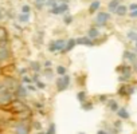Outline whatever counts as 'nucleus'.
<instances>
[{
  "mask_svg": "<svg viewBox=\"0 0 137 134\" xmlns=\"http://www.w3.org/2000/svg\"><path fill=\"white\" fill-rule=\"evenodd\" d=\"M14 101V94L10 91V89L3 87L0 89V106H7Z\"/></svg>",
  "mask_w": 137,
  "mask_h": 134,
  "instance_id": "nucleus-1",
  "label": "nucleus"
},
{
  "mask_svg": "<svg viewBox=\"0 0 137 134\" xmlns=\"http://www.w3.org/2000/svg\"><path fill=\"white\" fill-rule=\"evenodd\" d=\"M66 40H63V39H59V40H54L50 43L48 46V51L50 52H55V51H63L64 47H66Z\"/></svg>",
  "mask_w": 137,
  "mask_h": 134,
  "instance_id": "nucleus-2",
  "label": "nucleus"
},
{
  "mask_svg": "<svg viewBox=\"0 0 137 134\" xmlns=\"http://www.w3.org/2000/svg\"><path fill=\"white\" fill-rule=\"evenodd\" d=\"M109 19H110V15L108 12H98L97 13V16H95V22H97V24L98 26H103Z\"/></svg>",
  "mask_w": 137,
  "mask_h": 134,
  "instance_id": "nucleus-3",
  "label": "nucleus"
},
{
  "mask_svg": "<svg viewBox=\"0 0 137 134\" xmlns=\"http://www.w3.org/2000/svg\"><path fill=\"white\" fill-rule=\"evenodd\" d=\"M69 11V5L67 3H62L59 5L54 7V8L50 10V13H54V15H59V13H63V12H67Z\"/></svg>",
  "mask_w": 137,
  "mask_h": 134,
  "instance_id": "nucleus-4",
  "label": "nucleus"
},
{
  "mask_svg": "<svg viewBox=\"0 0 137 134\" xmlns=\"http://www.w3.org/2000/svg\"><path fill=\"white\" fill-rule=\"evenodd\" d=\"M11 106L14 107V110H16V111H26V110H28V107L23 103L22 101H19V99H15V101H12L11 102Z\"/></svg>",
  "mask_w": 137,
  "mask_h": 134,
  "instance_id": "nucleus-5",
  "label": "nucleus"
},
{
  "mask_svg": "<svg viewBox=\"0 0 137 134\" xmlns=\"http://www.w3.org/2000/svg\"><path fill=\"white\" fill-rule=\"evenodd\" d=\"M15 134H30V128L26 123H18L15 126Z\"/></svg>",
  "mask_w": 137,
  "mask_h": 134,
  "instance_id": "nucleus-6",
  "label": "nucleus"
},
{
  "mask_svg": "<svg viewBox=\"0 0 137 134\" xmlns=\"http://www.w3.org/2000/svg\"><path fill=\"white\" fill-rule=\"evenodd\" d=\"M27 91H28V89L20 84V86H18V87H16L15 95L18 97V98H26V97H27Z\"/></svg>",
  "mask_w": 137,
  "mask_h": 134,
  "instance_id": "nucleus-7",
  "label": "nucleus"
},
{
  "mask_svg": "<svg viewBox=\"0 0 137 134\" xmlns=\"http://www.w3.org/2000/svg\"><path fill=\"white\" fill-rule=\"evenodd\" d=\"M133 91H134V89L132 86H121L118 90V94L120 95H131V94H133Z\"/></svg>",
  "mask_w": 137,
  "mask_h": 134,
  "instance_id": "nucleus-8",
  "label": "nucleus"
},
{
  "mask_svg": "<svg viewBox=\"0 0 137 134\" xmlns=\"http://www.w3.org/2000/svg\"><path fill=\"white\" fill-rule=\"evenodd\" d=\"M77 44H83V46H89V47L94 46L93 39L89 38V36H86V38H78L77 39Z\"/></svg>",
  "mask_w": 137,
  "mask_h": 134,
  "instance_id": "nucleus-9",
  "label": "nucleus"
},
{
  "mask_svg": "<svg viewBox=\"0 0 137 134\" xmlns=\"http://www.w3.org/2000/svg\"><path fill=\"white\" fill-rule=\"evenodd\" d=\"M8 57H10V51L7 47H0V62L8 59Z\"/></svg>",
  "mask_w": 137,
  "mask_h": 134,
  "instance_id": "nucleus-10",
  "label": "nucleus"
},
{
  "mask_svg": "<svg viewBox=\"0 0 137 134\" xmlns=\"http://www.w3.org/2000/svg\"><path fill=\"white\" fill-rule=\"evenodd\" d=\"M117 115L121 118V119H128V118H129V113L126 111V109H118L117 110Z\"/></svg>",
  "mask_w": 137,
  "mask_h": 134,
  "instance_id": "nucleus-11",
  "label": "nucleus"
},
{
  "mask_svg": "<svg viewBox=\"0 0 137 134\" xmlns=\"http://www.w3.org/2000/svg\"><path fill=\"white\" fill-rule=\"evenodd\" d=\"M75 44H77V39H70V40L66 43V47H64V50H63L62 52H67V51H70Z\"/></svg>",
  "mask_w": 137,
  "mask_h": 134,
  "instance_id": "nucleus-12",
  "label": "nucleus"
},
{
  "mask_svg": "<svg viewBox=\"0 0 137 134\" xmlns=\"http://www.w3.org/2000/svg\"><path fill=\"white\" fill-rule=\"evenodd\" d=\"M120 5V0H112V2L109 3V11L110 12H116V10L118 8Z\"/></svg>",
  "mask_w": 137,
  "mask_h": 134,
  "instance_id": "nucleus-13",
  "label": "nucleus"
},
{
  "mask_svg": "<svg viewBox=\"0 0 137 134\" xmlns=\"http://www.w3.org/2000/svg\"><path fill=\"white\" fill-rule=\"evenodd\" d=\"M100 5H101L100 0H95V2H93V3L90 4V8H89V12H90V13H94L97 10L100 8Z\"/></svg>",
  "mask_w": 137,
  "mask_h": 134,
  "instance_id": "nucleus-14",
  "label": "nucleus"
},
{
  "mask_svg": "<svg viewBox=\"0 0 137 134\" xmlns=\"http://www.w3.org/2000/svg\"><path fill=\"white\" fill-rule=\"evenodd\" d=\"M124 58L128 59V60H131V62H134V60L137 59L136 54H134V52H131V51H125V52H124Z\"/></svg>",
  "mask_w": 137,
  "mask_h": 134,
  "instance_id": "nucleus-15",
  "label": "nucleus"
},
{
  "mask_svg": "<svg viewBox=\"0 0 137 134\" xmlns=\"http://www.w3.org/2000/svg\"><path fill=\"white\" fill-rule=\"evenodd\" d=\"M126 11H128V7H125V5H118V8L116 10V15H118V16H124V15L126 13Z\"/></svg>",
  "mask_w": 137,
  "mask_h": 134,
  "instance_id": "nucleus-16",
  "label": "nucleus"
},
{
  "mask_svg": "<svg viewBox=\"0 0 137 134\" xmlns=\"http://www.w3.org/2000/svg\"><path fill=\"white\" fill-rule=\"evenodd\" d=\"M56 87H58V91L66 90V87H64V83H63V76H62V75L58 78V81H56Z\"/></svg>",
  "mask_w": 137,
  "mask_h": 134,
  "instance_id": "nucleus-17",
  "label": "nucleus"
},
{
  "mask_svg": "<svg viewBox=\"0 0 137 134\" xmlns=\"http://www.w3.org/2000/svg\"><path fill=\"white\" fill-rule=\"evenodd\" d=\"M108 105H109V109L112 110V111H114V113H117V110L120 109V107H118V103H117V101H113V99H112V101H109Z\"/></svg>",
  "mask_w": 137,
  "mask_h": 134,
  "instance_id": "nucleus-18",
  "label": "nucleus"
},
{
  "mask_svg": "<svg viewBox=\"0 0 137 134\" xmlns=\"http://www.w3.org/2000/svg\"><path fill=\"white\" fill-rule=\"evenodd\" d=\"M98 35H100V32H98V30L97 28H90L89 30V32H87V36L92 38V39H95Z\"/></svg>",
  "mask_w": 137,
  "mask_h": 134,
  "instance_id": "nucleus-19",
  "label": "nucleus"
},
{
  "mask_svg": "<svg viewBox=\"0 0 137 134\" xmlns=\"http://www.w3.org/2000/svg\"><path fill=\"white\" fill-rule=\"evenodd\" d=\"M117 70H118V71H122V74H131L132 67L131 66H120Z\"/></svg>",
  "mask_w": 137,
  "mask_h": 134,
  "instance_id": "nucleus-20",
  "label": "nucleus"
},
{
  "mask_svg": "<svg viewBox=\"0 0 137 134\" xmlns=\"http://www.w3.org/2000/svg\"><path fill=\"white\" fill-rule=\"evenodd\" d=\"M31 68L34 70L35 73H39L40 70H42V66H40L38 62H31Z\"/></svg>",
  "mask_w": 137,
  "mask_h": 134,
  "instance_id": "nucleus-21",
  "label": "nucleus"
},
{
  "mask_svg": "<svg viewBox=\"0 0 137 134\" xmlns=\"http://www.w3.org/2000/svg\"><path fill=\"white\" fill-rule=\"evenodd\" d=\"M28 19H30V13H22V15H19V22L20 23H27Z\"/></svg>",
  "mask_w": 137,
  "mask_h": 134,
  "instance_id": "nucleus-22",
  "label": "nucleus"
},
{
  "mask_svg": "<svg viewBox=\"0 0 137 134\" xmlns=\"http://www.w3.org/2000/svg\"><path fill=\"white\" fill-rule=\"evenodd\" d=\"M82 109L86 110V111H89V110H92V109H93V103H92V102L85 101V102H82Z\"/></svg>",
  "mask_w": 137,
  "mask_h": 134,
  "instance_id": "nucleus-23",
  "label": "nucleus"
},
{
  "mask_svg": "<svg viewBox=\"0 0 137 134\" xmlns=\"http://www.w3.org/2000/svg\"><path fill=\"white\" fill-rule=\"evenodd\" d=\"M77 98H78V101H81V102H85V101H86V93H85V91H79V93L77 94Z\"/></svg>",
  "mask_w": 137,
  "mask_h": 134,
  "instance_id": "nucleus-24",
  "label": "nucleus"
},
{
  "mask_svg": "<svg viewBox=\"0 0 137 134\" xmlns=\"http://www.w3.org/2000/svg\"><path fill=\"white\" fill-rule=\"evenodd\" d=\"M128 39H131V40H136V39H137V32H136V31H129V32H128Z\"/></svg>",
  "mask_w": 137,
  "mask_h": 134,
  "instance_id": "nucleus-25",
  "label": "nucleus"
},
{
  "mask_svg": "<svg viewBox=\"0 0 137 134\" xmlns=\"http://www.w3.org/2000/svg\"><path fill=\"white\" fill-rule=\"evenodd\" d=\"M4 39H7V31L5 28L0 27V40H4Z\"/></svg>",
  "mask_w": 137,
  "mask_h": 134,
  "instance_id": "nucleus-26",
  "label": "nucleus"
},
{
  "mask_svg": "<svg viewBox=\"0 0 137 134\" xmlns=\"http://www.w3.org/2000/svg\"><path fill=\"white\" fill-rule=\"evenodd\" d=\"M129 79H131V74H122L118 78L120 82H125V81H129Z\"/></svg>",
  "mask_w": 137,
  "mask_h": 134,
  "instance_id": "nucleus-27",
  "label": "nucleus"
},
{
  "mask_svg": "<svg viewBox=\"0 0 137 134\" xmlns=\"http://www.w3.org/2000/svg\"><path fill=\"white\" fill-rule=\"evenodd\" d=\"M56 73H58L59 75H64V74H66V67L58 66V67H56Z\"/></svg>",
  "mask_w": 137,
  "mask_h": 134,
  "instance_id": "nucleus-28",
  "label": "nucleus"
},
{
  "mask_svg": "<svg viewBox=\"0 0 137 134\" xmlns=\"http://www.w3.org/2000/svg\"><path fill=\"white\" fill-rule=\"evenodd\" d=\"M46 134H55V125L54 123H51L50 126H48V130H47Z\"/></svg>",
  "mask_w": 137,
  "mask_h": 134,
  "instance_id": "nucleus-29",
  "label": "nucleus"
},
{
  "mask_svg": "<svg viewBox=\"0 0 137 134\" xmlns=\"http://www.w3.org/2000/svg\"><path fill=\"white\" fill-rule=\"evenodd\" d=\"M46 4H47V5H50L51 8H54V7H56V5H58V3H56V0H47V2H46Z\"/></svg>",
  "mask_w": 137,
  "mask_h": 134,
  "instance_id": "nucleus-30",
  "label": "nucleus"
},
{
  "mask_svg": "<svg viewBox=\"0 0 137 134\" xmlns=\"http://www.w3.org/2000/svg\"><path fill=\"white\" fill-rule=\"evenodd\" d=\"M30 11H31L30 5H23V7H22V12H23V13H30Z\"/></svg>",
  "mask_w": 137,
  "mask_h": 134,
  "instance_id": "nucleus-31",
  "label": "nucleus"
},
{
  "mask_svg": "<svg viewBox=\"0 0 137 134\" xmlns=\"http://www.w3.org/2000/svg\"><path fill=\"white\" fill-rule=\"evenodd\" d=\"M23 82L24 83H31L32 82V79H30L28 76H26V75H23Z\"/></svg>",
  "mask_w": 137,
  "mask_h": 134,
  "instance_id": "nucleus-32",
  "label": "nucleus"
},
{
  "mask_svg": "<svg viewBox=\"0 0 137 134\" xmlns=\"http://www.w3.org/2000/svg\"><path fill=\"white\" fill-rule=\"evenodd\" d=\"M71 22H73V18L71 16H66V18H64V23H66V24H70Z\"/></svg>",
  "mask_w": 137,
  "mask_h": 134,
  "instance_id": "nucleus-33",
  "label": "nucleus"
},
{
  "mask_svg": "<svg viewBox=\"0 0 137 134\" xmlns=\"http://www.w3.org/2000/svg\"><path fill=\"white\" fill-rule=\"evenodd\" d=\"M27 89H28V91H35V90H36V87H35V86H32L31 83L27 86Z\"/></svg>",
  "mask_w": 137,
  "mask_h": 134,
  "instance_id": "nucleus-34",
  "label": "nucleus"
},
{
  "mask_svg": "<svg viewBox=\"0 0 137 134\" xmlns=\"http://www.w3.org/2000/svg\"><path fill=\"white\" fill-rule=\"evenodd\" d=\"M38 87H39V89H44L46 84H44L43 82H39V81H38Z\"/></svg>",
  "mask_w": 137,
  "mask_h": 134,
  "instance_id": "nucleus-35",
  "label": "nucleus"
},
{
  "mask_svg": "<svg viewBox=\"0 0 137 134\" xmlns=\"http://www.w3.org/2000/svg\"><path fill=\"white\" fill-rule=\"evenodd\" d=\"M44 67H46V68H48V67H51V62H50V60H47V62H44Z\"/></svg>",
  "mask_w": 137,
  "mask_h": 134,
  "instance_id": "nucleus-36",
  "label": "nucleus"
},
{
  "mask_svg": "<svg viewBox=\"0 0 137 134\" xmlns=\"http://www.w3.org/2000/svg\"><path fill=\"white\" fill-rule=\"evenodd\" d=\"M131 16H132V18H137V10L131 12Z\"/></svg>",
  "mask_w": 137,
  "mask_h": 134,
  "instance_id": "nucleus-37",
  "label": "nucleus"
},
{
  "mask_svg": "<svg viewBox=\"0 0 137 134\" xmlns=\"http://www.w3.org/2000/svg\"><path fill=\"white\" fill-rule=\"evenodd\" d=\"M114 126H116V128L120 130V128H121V122H120V121H118V122H114Z\"/></svg>",
  "mask_w": 137,
  "mask_h": 134,
  "instance_id": "nucleus-38",
  "label": "nucleus"
},
{
  "mask_svg": "<svg viewBox=\"0 0 137 134\" xmlns=\"http://www.w3.org/2000/svg\"><path fill=\"white\" fill-rule=\"evenodd\" d=\"M97 134H108V131H106V130H100Z\"/></svg>",
  "mask_w": 137,
  "mask_h": 134,
  "instance_id": "nucleus-39",
  "label": "nucleus"
},
{
  "mask_svg": "<svg viewBox=\"0 0 137 134\" xmlns=\"http://www.w3.org/2000/svg\"><path fill=\"white\" fill-rule=\"evenodd\" d=\"M34 126H35V128H36V129H40V123H39V122L34 123Z\"/></svg>",
  "mask_w": 137,
  "mask_h": 134,
  "instance_id": "nucleus-40",
  "label": "nucleus"
},
{
  "mask_svg": "<svg viewBox=\"0 0 137 134\" xmlns=\"http://www.w3.org/2000/svg\"><path fill=\"white\" fill-rule=\"evenodd\" d=\"M36 3H42V4H44L46 3V0H35Z\"/></svg>",
  "mask_w": 137,
  "mask_h": 134,
  "instance_id": "nucleus-41",
  "label": "nucleus"
},
{
  "mask_svg": "<svg viewBox=\"0 0 137 134\" xmlns=\"http://www.w3.org/2000/svg\"><path fill=\"white\" fill-rule=\"evenodd\" d=\"M26 71H27L26 68H22V70H20V74H23V75H24V74H26Z\"/></svg>",
  "mask_w": 137,
  "mask_h": 134,
  "instance_id": "nucleus-42",
  "label": "nucleus"
},
{
  "mask_svg": "<svg viewBox=\"0 0 137 134\" xmlns=\"http://www.w3.org/2000/svg\"><path fill=\"white\" fill-rule=\"evenodd\" d=\"M133 68H134V71H137V59L134 60V67Z\"/></svg>",
  "mask_w": 137,
  "mask_h": 134,
  "instance_id": "nucleus-43",
  "label": "nucleus"
},
{
  "mask_svg": "<svg viewBox=\"0 0 137 134\" xmlns=\"http://www.w3.org/2000/svg\"><path fill=\"white\" fill-rule=\"evenodd\" d=\"M106 98H108V97H105V95H101V98H100V99H101V101H105Z\"/></svg>",
  "mask_w": 137,
  "mask_h": 134,
  "instance_id": "nucleus-44",
  "label": "nucleus"
},
{
  "mask_svg": "<svg viewBox=\"0 0 137 134\" xmlns=\"http://www.w3.org/2000/svg\"><path fill=\"white\" fill-rule=\"evenodd\" d=\"M3 18V13H2V10H0V19Z\"/></svg>",
  "mask_w": 137,
  "mask_h": 134,
  "instance_id": "nucleus-45",
  "label": "nucleus"
},
{
  "mask_svg": "<svg viewBox=\"0 0 137 134\" xmlns=\"http://www.w3.org/2000/svg\"><path fill=\"white\" fill-rule=\"evenodd\" d=\"M61 2H63V3H69V0H61Z\"/></svg>",
  "mask_w": 137,
  "mask_h": 134,
  "instance_id": "nucleus-46",
  "label": "nucleus"
},
{
  "mask_svg": "<svg viewBox=\"0 0 137 134\" xmlns=\"http://www.w3.org/2000/svg\"><path fill=\"white\" fill-rule=\"evenodd\" d=\"M4 87V84H2V83H0V89H3Z\"/></svg>",
  "mask_w": 137,
  "mask_h": 134,
  "instance_id": "nucleus-47",
  "label": "nucleus"
},
{
  "mask_svg": "<svg viewBox=\"0 0 137 134\" xmlns=\"http://www.w3.org/2000/svg\"><path fill=\"white\" fill-rule=\"evenodd\" d=\"M36 134H46V133H43V131H39V133H36Z\"/></svg>",
  "mask_w": 137,
  "mask_h": 134,
  "instance_id": "nucleus-48",
  "label": "nucleus"
},
{
  "mask_svg": "<svg viewBox=\"0 0 137 134\" xmlns=\"http://www.w3.org/2000/svg\"><path fill=\"white\" fill-rule=\"evenodd\" d=\"M136 47H137V39H136Z\"/></svg>",
  "mask_w": 137,
  "mask_h": 134,
  "instance_id": "nucleus-49",
  "label": "nucleus"
},
{
  "mask_svg": "<svg viewBox=\"0 0 137 134\" xmlns=\"http://www.w3.org/2000/svg\"><path fill=\"white\" fill-rule=\"evenodd\" d=\"M79 134H85V133H79Z\"/></svg>",
  "mask_w": 137,
  "mask_h": 134,
  "instance_id": "nucleus-50",
  "label": "nucleus"
},
{
  "mask_svg": "<svg viewBox=\"0 0 137 134\" xmlns=\"http://www.w3.org/2000/svg\"><path fill=\"white\" fill-rule=\"evenodd\" d=\"M120 2H121V0H120Z\"/></svg>",
  "mask_w": 137,
  "mask_h": 134,
  "instance_id": "nucleus-51",
  "label": "nucleus"
}]
</instances>
